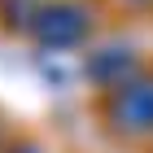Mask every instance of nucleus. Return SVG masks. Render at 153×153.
<instances>
[{"mask_svg":"<svg viewBox=\"0 0 153 153\" xmlns=\"http://www.w3.org/2000/svg\"><path fill=\"white\" fill-rule=\"evenodd\" d=\"M136 4H149V0H136Z\"/></svg>","mask_w":153,"mask_h":153,"instance_id":"nucleus-4","label":"nucleus"},{"mask_svg":"<svg viewBox=\"0 0 153 153\" xmlns=\"http://www.w3.org/2000/svg\"><path fill=\"white\" fill-rule=\"evenodd\" d=\"M83 70H88V79L96 83V88H123V83L140 79V57H136V48L131 44H105V48H92L88 53V61H83Z\"/></svg>","mask_w":153,"mask_h":153,"instance_id":"nucleus-2","label":"nucleus"},{"mask_svg":"<svg viewBox=\"0 0 153 153\" xmlns=\"http://www.w3.org/2000/svg\"><path fill=\"white\" fill-rule=\"evenodd\" d=\"M0 18H4L9 26H26V31H31L35 9H31V0H0Z\"/></svg>","mask_w":153,"mask_h":153,"instance_id":"nucleus-3","label":"nucleus"},{"mask_svg":"<svg viewBox=\"0 0 153 153\" xmlns=\"http://www.w3.org/2000/svg\"><path fill=\"white\" fill-rule=\"evenodd\" d=\"M88 31H92V13L83 9V4H74V0L44 4V9H35V22H31V35H35L44 48H57V53L83 44Z\"/></svg>","mask_w":153,"mask_h":153,"instance_id":"nucleus-1","label":"nucleus"}]
</instances>
